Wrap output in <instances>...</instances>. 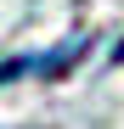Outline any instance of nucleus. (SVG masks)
Listing matches in <instances>:
<instances>
[{
	"instance_id": "nucleus-1",
	"label": "nucleus",
	"mask_w": 124,
	"mask_h": 129,
	"mask_svg": "<svg viewBox=\"0 0 124 129\" xmlns=\"http://www.w3.org/2000/svg\"><path fill=\"white\" fill-rule=\"evenodd\" d=\"M90 45H96V34H68L62 45H51V51H28V56H6L0 62V84H17V79H68L79 62L90 56Z\"/></svg>"
}]
</instances>
